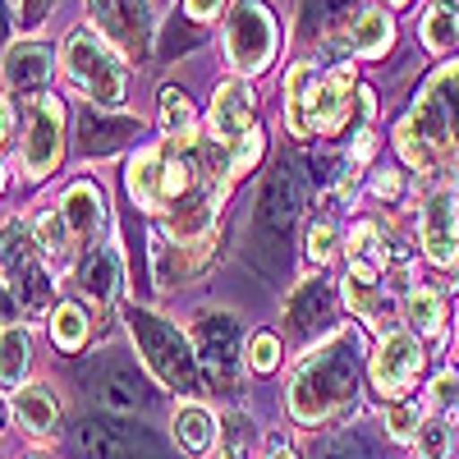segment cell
Returning a JSON list of instances; mask_svg holds the SVG:
<instances>
[{
  "label": "cell",
  "instance_id": "15",
  "mask_svg": "<svg viewBox=\"0 0 459 459\" xmlns=\"http://www.w3.org/2000/svg\"><path fill=\"white\" fill-rule=\"evenodd\" d=\"M92 14L125 51H143V42H147V5L143 0H92Z\"/></svg>",
  "mask_w": 459,
  "mask_h": 459
},
{
  "label": "cell",
  "instance_id": "2",
  "mask_svg": "<svg viewBox=\"0 0 459 459\" xmlns=\"http://www.w3.org/2000/svg\"><path fill=\"white\" fill-rule=\"evenodd\" d=\"M354 101V74L344 65H294L285 79V120L290 134L313 138V134H335L350 115Z\"/></svg>",
  "mask_w": 459,
  "mask_h": 459
},
{
  "label": "cell",
  "instance_id": "33",
  "mask_svg": "<svg viewBox=\"0 0 459 459\" xmlns=\"http://www.w3.org/2000/svg\"><path fill=\"white\" fill-rule=\"evenodd\" d=\"M386 428H391V437H395V441H409V437H418V432H423V409H418V404H409V400L391 404V413H386Z\"/></svg>",
  "mask_w": 459,
  "mask_h": 459
},
{
  "label": "cell",
  "instance_id": "34",
  "mask_svg": "<svg viewBox=\"0 0 459 459\" xmlns=\"http://www.w3.org/2000/svg\"><path fill=\"white\" fill-rule=\"evenodd\" d=\"M248 359H253L257 372H272L276 359H281V340H276V335H257V340L248 344Z\"/></svg>",
  "mask_w": 459,
  "mask_h": 459
},
{
  "label": "cell",
  "instance_id": "18",
  "mask_svg": "<svg viewBox=\"0 0 459 459\" xmlns=\"http://www.w3.org/2000/svg\"><path fill=\"white\" fill-rule=\"evenodd\" d=\"M331 317H335V294L322 281H308L290 299V331L294 335H317Z\"/></svg>",
  "mask_w": 459,
  "mask_h": 459
},
{
  "label": "cell",
  "instance_id": "6",
  "mask_svg": "<svg viewBox=\"0 0 459 459\" xmlns=\"http://www.w3.org/2000/svg\"><path fill=\"white\" fill-rule=\"evenodd\" d=\"M65 69H69V79L79 83L101 110L120 106V97H125V69H120L115 51L101 42L92 28H79L65 42Z\"/></svg>",
  "mask_w": 459,
  "mask_h": 459
},
{
  "label": "cell",
  "instance_id": "36",
  "mask_svg": "<svg viewBox=\"0 0 459 459\" xmlns=\"http://www.w3.org/2000/svg\"><path fill=\"white\" fill-rule=\"evenodd\" d=\"M331 244H335V230L331 225H313L308 230V257L313 262H326L331 257Z\"/></svg>",
  "mask_w": 459,
  "mask_h": 459
},
{
  "label": "cell",
  "instance_id": "41",
  "mask_svg": "<svg viewBox=\"0 0 459 459\" xmlns=\"http://www.w3.org/2000/svg\"><path fill=\"white\" fill-rule=\"evenodd\" d=\"M216 459H244V441H239V437H230V441L216 450Z\"/></svg>",
  "mask_w": 459,
  "mask_h": 459
},
{
  "label": "cell",
  "instance_id": "14",
  "mask_svg": "<svg viewBox=\"0 0 459 459\" xmlns=\"http://www.w3.org/2000/svg\"><path fill=\"white\" fill-rule=\"evenodd\" d=\"M92 395H97L110 413H134V409H143V400H147L138 372L125 368V363H115V359L101 363V368H92Z\"/></svg>",
  "mask_w": 459,
  "mask_h": 459
},
{
  "label": "cell",
  "instance_id": "1",
  "mask_svg": "<svg viewBox=\"0 0 459 459\" xmlns=\"http://www.w3.org/2000/svg\"><path fill=\"white\" fill-rule=\"evenodd\" d=\"M395 147H400V157L418 170L432 166L441 152H450L455 166H459V65L441 69L428 83L423 101L400 120Z\"/></svg>",
  "mask_w": 459,
  "mask_h": 459
},
{
  "label": "cell",
  "instance_id": "16",
  "mask_svg": "<svg viewBox=\"0 0 459 459\" xmlns=\"http://www.w3.org/2000/svg\"><path fill=\"white\" fill-rule=\"evenodd\" d=\"M423 248L437 266H459V235H455V203L437 194L423 212Z\"/></svg>",
  "mask_w": 459,
  "mask_h": 459
},
{
  "label": "cell",
  "instance_id": "38",
  "mask_svg": "<svg viewBox=\"0 0 459 459\" xmlns=\"http://www.w3.org/2000/svg\"><path fill=\"white\" fill-rule=\"evenodd\" d=\"M455 386H459V381H455L450 372H446V377H437V381H432V391H428V395H432V404H437V409H455Z\"/></svg>",
  "mask_w": 459,
  "mask_h": 459
},
{
  "label": "cell",
  "instance_id": "42",
  "mask_svg": "<svg viewBox=\"0 0 459 459\" xmlns=\"http://www.w3.org/2000/svg\"><path fill=\"white\" fill-rule=\"evenodd\" d=\"M47 10H51V0H23V14L28 19H42Z\"/></svg>",
  "mask_w": 459,
  "mask_h": 459
},
{
  "label": "cell",
  "instance_id": "29",
  "mask_svg": "<svg viewBox=\"0 0 459 459\" xmlns=\"http://www.w3.org/2000/svg\"><path fill=\"white\" fill-rule=\"evenodd\" d=\"M409 322L423 331V335H441V322H446V303H441V294H432V290H413V294H409Z\"/></svg>",
  "mask_w": 459,
  "mask_h": 459
},
{
  "label": "cell",
  "instance_id": "19",
  "mask_svg": "<svg viewBox=\"0 0 459 459\" xmlns=\"http://www.w3.org/2000/svg\"><path fill=\"white\" fill-rule=\"evenodd\" d=\"M65 225H69V235L74 239H92L97 230H101V216H106V203L92 184H74L69 194H65Z\"/></svg>",
  "mask_w": 459,
  "mask_h": 459
},
{
  "label": "cell",
  "instance_id": "40",
  "mask_svg": "<svg viewBox=\"0 0 459 459\" xmlns=\"http://www.w3.org/2000/svg\"><path fill=\"white\" fill-rule=\"evenodd\" d=\"M221 10V0H188V14H194V19H212Z\"/></svg>",
  "mask_w": 459,
  "mask_h": 459
},
{
  "label": "cell",
  "instance_id": "21",
  "mask_svg": "<svg viewBox=\"0 0 459 459\" xmlns=\"http://www.w3.org/2000/svg\"><path fill=\"white\" fill-rule=\"evenodd\" d=\"M350 47L359 56H381L391 47V19L381 14V10H359L350 19Z\"/></svg>",
  "mask_w": 459,
  "mask_h": 459
},
{
  "label": "cell",
  "instance_id": "9",
  "mask_svg": "<svg viewBox=\"0 0 459 459\" xmlns=\"http://www.w3.org/2000/svg\"><path fill=\"white\" fill-rule=\"evenodd\" d=\"M194 340H198V363H203L207 381L216 391H235L239 386V326H235V317H225V313L203 317Z\"/></svg>",
  "mask_w": 459,
  "mask_h": 459
},
{
  "label": "cell",
  "instance_id": "23",
  "mask_svg": "<svg viewBox=\"0 0 459 459\" xmlns=\"http://www.w3.org/2000/svg\"><path fill=\"white\" fill-rule=\"evenodd\" d=\"M14 418L23 423V432L47 437V432L56 428L60 409H56V400H51L47 391H19V400H14Z\"/></svg>",
  "mask_w": 459,
  "mask_h": 459
},
{
  "label": "cell",
  "instance_id": "26",
  "mask_svg": "<svg viewBox=\"0 0 459 459\" xmlns=\"http://www.w3.org/2000/svg\"><path fill=\"white\" fill-rule=\"evenodd\" d=\"M344 299H350V308L359 317H377L381 313V290H377L372 272H363V266H354V272L344 276Z\"/></svg>",
  "mask_w": 459,
  "mask_h": 459
},
{
  "label": "cell",
  "instance_id": "31",
  "mask_svg": "<svg viewBox=\"0 0 459 459\" xmlns=\"http://www.w3.org/2000/svg\"><path fill=\"white\" fill-rule=\"evenodd\" d=\"M350 253H354V266H363V272H377V266H386V244H381V235L372 225H359L350 235Z\"/></svg>",
  "mask_w": 459,
  "mask_h": 459
},
{
  "label": "cell",
  "instance_id": "44",
  "mask_svg": "<svg viewBox=\"0 0 459 459\" xmlns=\"http://www.w3.org/2000/svg\"><path fill=\"white\" fill-rule=\"evenodd\" d=\"M377 188H381V194H386V198H391V194H395V188H400V179H391V175H381V179H377Z\"/></svg>",
  "mask_w": 459,
  "mask_h": 459
},
{
  "label": "cell",
  "instance_id": "39",
  "mask_svg": "<svg viewBox=\"0 0 459 459\" xmlns=\"http://www.w3.org/2000/svg\"><path fill=\"white\" fill-rule=\"evenodd\" d=\"M10 322H14V294L0 285V331H10Z\"/></svg>",
  "mask_w": 459,
  "mask_h": 459
},
{
  "label": "cell",
  "instance_id": "10",
  "mask_svg": "<svg viewBox=\"0 0 459 459\" xmlns=\"http://www.w3.org/2000/svg\"><path fill=\"white\" fill-rule=\"evenodd\" d=\"M60 147H65V110L51 97H37L28 106V143H23V166L32 179L51 175V166L60 161Z\"/></svg>",
  "mask_w": 459,
  "mask_h": 459
},
{
  "label": "cell",
  "instance_id": "47",
  "mask_svg": "<svg viewBox=\"0 0 459 459\" xmlns=\"http://www.w3.org/2000/svg\"><path fill=\"white\" fill-rule=\"evenodd\" d=\"M437 5H446V10H455V5H459V0H437Z\"/></svg>",
  "mask_w": 459,
  "mask_h": 459
},
{
  "label": "cell",
  "instance_id": "48",
  "mask_svg": "<svg viewBox=\"0 0 459 459\" xmlns=\"http://www.w3.org/2000/svg\"><path fill=\"white\" fill-rule=\"evenodd\" d=\"M391 5H395V10H400V5H409V0H391Z\"/></svg>",
  "mask_w": 459,
  "mask_h": 459
},
{
  "label": "cell",
  "instance_id": "30",
  "mask_svg": "<svg viewBox=\"0 0 459 459\" xmlns=\"http://www.w3.org/2000/svg\"><path fill=\"white\" fill-rule=\"evenodd\" d=\"M161 125L170 138H194V106H188L184 92H175V88L161 92Z\"/></svg>",
  "mask_w": 459,
  "mask_h": 459
},
{
  "label": "cell",
  "instance_id": "13",
  "mask_svg": "<svg viewBox=\"0 0 459 459\" xmlns=\"http://www.w3.org/2000/svg\"><path fill=\"white\" fill-rule=\"evenodd\" d=\"M212 129H216V143L235 147L239 138L253 134V92L244 79H230L216 88V101H212Z\"/></svg>",
  "mask_w": 459,
  "mask_h": 459
},
{
  "label": "cell",
  "instance_id": "37",
  "mask_svg": "<svg viewBox=\"0 0 459 459\" xmlns=\"http://www.w3.org/2000/svg\"><path fill=\"white\" fill-rule=\"evenodd\" d=\"M322 459H363V446L354 437H331L322 446Z\"/></svg>",
  "mask_w": 459,
  "mask_h": 459
},
{
  "label": "cell",
  "instance_id": "25",
  "mask_svg": "<svg viewBox=\"0 0 459 459\" xmlns=\"http://www.w3.org/2000/svg\"><path fill=\"white\" fill-rule=\"evenodd\" d=\"M32 239H37V248H42L51 262H69L74 257V235H69V225H65V212H42V221H37V230H32Z\"/></svg>",
  "mask_w": 459,
  "mask_h": 459
},
{
  "label": "cell",
  "instance_id": "3",
  "mask_svg": "<svg viewBox=\"0 0 459 459\" xmlns=\"http://www.w3.org/2000/svg\"><path fill=\"white\" fill-rule=\"evenodd\" d=\"M359 350L350 335H335L322 354H313L299 368L294 386H290V409L299 423H322L331 418L344 400L354 395V377H359Z\"/></svg>",
  "mask_w": 459,
  "mask_h": 459
},
{
  "label": "cell",
  "instance_id": "43",
  "mask_svg": "<svg viewBox=\"0 0 459 459\" xmlns=\"http://www.w3.org/2000/svg\"><path fill=\"white\" fill-rule=\"evenodd\" d=\"M5 138H10V101L0 97V143H5Z\"/></svg>",
  "mask_w": 459,
  "mask_h": 459
},
{
  "label": "cell",
  "instance_id": "45",
  "mask_svg": "<svg viewBox=\"0 0 459 459\" xmlns=\"http://www.w3.org/2000/svg\"><path fill=\"white\" fill-rule=\"evenodd\" d=\"M0 42H5V0H0Z\"/></svg>",
  "mask_w": 459,
  "mask_h": 459
},
{
  "label": "cell",
  "instance_id": "5",
  "mask_svg": "<svg viewBox=\"0 0 459 459\" xmlns=\"http://www.w3.org/2000/svg\"><path fill=\"white\" fill-rule=\"evenodd\" d=\"M129 331L138 340L147 368L157 372V381H166V386L179 391V395H194L198 391V354H188L184 335L170 322L152 317V313H134L129 317Z\"/></svg>",
  "mask_w": 459,
  "mask_h": 459
},
{
  "label": "cell",
  "instance_id": "32",
  "mask_svg": "<svg viewBox=\"0 0 459 459\" xmlns=\"http://www.w3.org/2000/svg\"><path fill=\"white\" fill-rule=\"evenodd\" d=\"M354 10V0H303V32H326L335 19H344Z\"/></svg>",
  "mask_w": 459,
  "mask_h": 459
},
{
  "label": "cell",
  "instance_id": "4",
  "mask_svg": "<svg viewBox=\"0 0 459 459\" xmlns=\"http://www.w3.org/2000/svg\"><path fill=\"white\" fill-rule=\"evenodd\" d=\"M299 203H303L299 175H294V166L281 161L266 175L262 194H257V212H253V257L266 276H281V266H285V244L299 221Z\"/></svg>",
  "mask_w": 459,
  "mask_h": 459
},
{
  "label": "cell",
  "instance_id": "22",
  "mask_svg": "<svg viewBox=\"0 0 459 459\" xmlns=\"http://www.w3.org/2000/svg\"><path fill=\"white\" fill-rule=\"evenodd\" d=\"M175 437H179V446H184L188 455H203V450L216 441L212 413H207L203 404H184V409L175 413Z\"/></svg>",
  "mask_w": 459,
  "mask_h": 459
},
{
  "label": "cell",
  "instance_id": "12",
  "mask_svg": "<svg viewBox=\"0 0 459 459\" xmlns=\"http://www.w3.org/2000/svg\"><path fill=\"white\" fill-rule=\"evenodd\" d=\"M418 363H423V350L409 331H391L381 340V350L372 359V386L386 391V395H400L409 381L418 377Z\"/></svg>",
  "mask_w": 459,
  "mask_h": 459
},
{
  "label": "cell",
  "instance_id": "28",
  "mask_svg": "<svg viewBox=\"0 0 459 459\" xmlns=\"http://www.w3.org/2000/svg\"><path fill=\"white\" fill-rule=\"evenodd\" d=\"M51 335H56L60 350H79V344L88 340V322H83L79 303H60V308L51 313Z\"/></svg>",
  "mask_w": 459,
  "mask_h": 459
},
{
  "label": "cell",
  "instance_id": "27",
  "mask_svg": "<svg viewBox=\"0 0 459 459\" xmlns=\"http://www.w3.org/2000/svg\"><path fill=\"white\" fill-rule=\"evenodd\" d=\"M423 42H428V51H450V47H459V14L446 10V5L428 10V14H423Z\"/></svg>",
  "mask_w": 459,
  "mask_h": 459
},
{
  "label": "cell",
  "instance_id": "7",
  "mask_svg": "<svg viewBox=\"0 0 459 459\" xmlns=\"http://www.w3.org/2000/svg\"><path fill=\"white\" fill-rule=\"evenodd\" d=\"M225 51L248 74L266 69V60H272V51H276V19L262 0H239L235 5V14H230V23H225Z\"/></svg>",
  "mask_w": 459,
  "mask_h": 459
},
{
  "label": "cell",
  "instance_id": "11",
  "mask_svg": "<svg viewBox=\"0 0 459 459\" xmlns=\"http://www.w3.org/2000/svg\"><path fill=\"white\" fill-rule=\"evenodd\" d=\"M79 450L88 459H161L143 432L106 423V418H83L79 423Z\"/></svg>",
  "mask_w": 459,
  "mask_h": 459
},
{
  "label": "cell",
  "instance_id": "46",
  "mask_svg": "<svg viewBox=\"0 0 459 459\" xmlns=\"http://www.w3.org/2000/svg\"><path fill=\"white\" fill-rule=\"evenodd\" d=\"M272 459H294V455H290L285 446H276V450H272Z\"/></svg>",
  "mask_w": 459,
  "mask_h": 459
},
{
  "label": "cell",
  "instance_id": "17",
  "mask_svg": "<svg viewBox=\"0 0 459 459\" xmlns=\"http://www.w3.org/2000/svg\"><path fill=\"white\" fill-rule=\"evenodd\" d=\"M51 79V51L42 42H19L5 56V83L14 92H42Z\"/></svg>",
  "mask_w": 459,
  "mask_h": 459
},
{
  "label": "cell",
  "instance_id": "8",
  "mask_svg": "<svg viewBox=\"0 0 459 459\" xmlns=\"http://www.w3.org/2000/svg\"><path fill=\"white\" fill-rule=\"evenodd\" d=\"M0 272L10 276V285L19 290V299L28 303L32 313H42L51 303L47 272H42V262H37V239H28L23 225H5V230H0Z\"/></svg>",
  "mask_w": 459,
  "mask_h": 459
},
{
  "label": "cell",
  "instance_id": "24",
  "mask_svg": "<svg viewBox=\"0 0 459 459\" xmlns=\"http://www.w3.org/2000/svg\"><path fill=\"white\" fill-rule=\"evenodd\" d=\"M115 281H120V257H115L110 248H92V257L83 262V290H88L97 303H110Z\"/></svg>",
  "mask_w": 459,
  "mask_h": 459
},
{
  "label": "cell",
  "instance_id": "49",
  "mask_svg": "<svg viewBox=\"0 0 459 459\" xmlns=\"http://www.w3.org/2000/svg\"><path fill=\"white\" fill-rule=\"evenodd\" d=\"M0 418H5V404H0Z\"/></svg>",
  "mask_w": 459,
  "mask_h": 459
},
{
  "label": "cell",
  "instance_id": "35",
  "mask_svg": "<svg viewBox=\"0 0 459 459\" xmlns=\"http://www.w3.org/2000/svg\"><path fill=\"white\" fill-rule=\"evenodd\" d=\"M418 455H423V459H446V428H423V432H418Z\"/></svg>",
  "mask_w": 459,
  "mask_h": 459
},
{
  "label": "cell",
  "instance_id": "20",
  "mask_svg": "<svg viewBox=\"0 0 459 459\" xmlns=\"http://www.w3.org/2000/svg\"><path fill=\"white\" fill-rule=\"evenodd\" d=\"M28 354H32L28 331H19V326L0 331V386H5V391H19V386H23V377H28Z\"/></svg>",
  "mask_w": 459,
  "mask_h": 459
}]
</instances>
